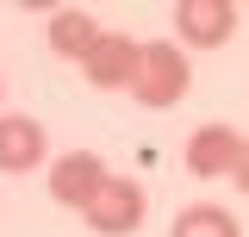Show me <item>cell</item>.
Wrapping results in <instances>:
<instances>
[{"label": "cell", "mask_w": 249, "mask_h": 237, "mask_svg": "<svg viewBox=\"0 0 249 237\" xmlns=\"http://www.w3.org/2000/svg\"><path fill=\"white\" fill-rule=\"evenodd\" d=\"M50 162V138H44V118L31 113H0V169L6 175H31Z\"/></svg>", "instance_id": "cell-6"}, {"label": "cell", "mask_w": 249, "mask_h": 237, "mask_svg": "<svg viewBox=\"0 0 249 237\" xmlns=\"http://www.w3.org/2000/svg\"><path fill=\"white\" fill-rule=\"evenodd\" d=\"M187 169H193V175L199 181H218V175H237V162H243V131H237V125H199V131H193V138H187Z\"/></svg>", "instance_id": "cell-5"}, {"label": "cell", "mask_w": 249, "mask_h": 237, "mask_svg": "<svg viewBox=\"0 0 249 237\" xmlns=\"http://www.w3.org/2000/svg\"><path fill=\"white\" fill-rule=\"evenodd\" d=\"M137 62H143V44H137V38H124V31H106V38L88 50V62H81V81L100 88V94H131Z\"/></svg>", "instance_id": "cell-3"}, {"label": "cell", "mask_w": 249, "mask_h": 237, "mask_svg": "<svg viewBox=\"0 0 249 237\" xmlns=\"http://www.w3.org/2000/svg\"><path fill=\"white\" fill-rule=\"evenodd\" d=\"M187 88H193V62H187V50H175V38L143 44V62H137L131 100H137V106H150V113H162V106L187 100Z\"/></svg>", "instance_id": "cell-1"}, {"label": "cell", "mask_w": 249, "mask_h": 237, "mask_svg": "<svg viewBox=\"0 0 249 237\" xmlns=\"http://www.w3.org/2000/svg\"><path fill=\"white\" fill-rule=\"evenodd\" d=\"M231 181H237V194H249V138H243V162H237V175H231Z\"/></svg>", "instance_id": "cell-10"}, {"label": "cell", "mask_w": 249, "mask_h": 237, "mask_svg": "<svg viewBox=\"0 0 249 237\" xmlns=\"http://www.w3.org/2000/svg\"><path fill=\"white\" fill-rule=\"evenodd\" d=\"M175 31L193 50H218L237 31V6L231 0H175Z\"/></svg>", "instance_id": "cell-7"}, {"label": "cell", "mask_w": 249, "mask_h": 237, "mask_svg": "<svg viewBox=\"0 0 249 237\" xmlns=\"http://www.w3.org/2000/svg\"><path fill=\"white\" fill-rule=\"evenodd\" d=\"M168 237H243V225H237L224 206L199 200V206H187L181 218H175V231H168Z\"/></svg>", "instance_id": "cell-9"}, {"label": "cell", "mask_w": 249, "mask_h": 237, "mask_svg": "<svg viewBox=\"0 0 249 237\" xmlns=\"http://www.w3.org/2000/svg\"><path fill=\"white\" fill-rule=\"evenodd\" d=\"M0 94H6V88H0Z\"/></svg>", "instance_id": "cell-11"}, {"label": "cell", "mask_w": 249, "mask_h": 237, "mask_svg": "<svg viewBox=\"0 0 249 237\" xmlns=\"http://www.w3.org/2000/svg\"><path fill=\"white\" fill-rule=\"evenodd\" d=\"M143 212H150V194H143V181L131 175H112L106 187H100V200H93L81 218H88L100 237H131L137 225H143Z\"/></svg>", "instance_id": "cell-4"}, {"label": "cell", "mask_w": 249, "mask_h": 237, "mask_svg": "<svg viewBox=\"0 0 249 237\" xmlns=\"http://www.w3.org/2000/svg\"><path fill=\"white\" fill-rule=\"evenodd\" d=\"M100 38H106V31H100V19H93L88 6H56V13H50V50H56L62 62H75V69H81L88 50L100 44Z\"/></svg>", "instance_id": "cell-8"}, {"label": "cell", "mask_w": 249, "mask_h": 237, "mask_svg": "<svg viewBox=\"0 0 249 237\" xmlns=\"http://www.w3.org/2000/svg\"><path fill=\"white\" fill-rule=\"evenodd\" d=\"M106 181H112V169H106L93 150H62L56 162H50V200L69 206V212H88Z\"/></svg>", "instance_id": "cell-2"}]
</instances>
